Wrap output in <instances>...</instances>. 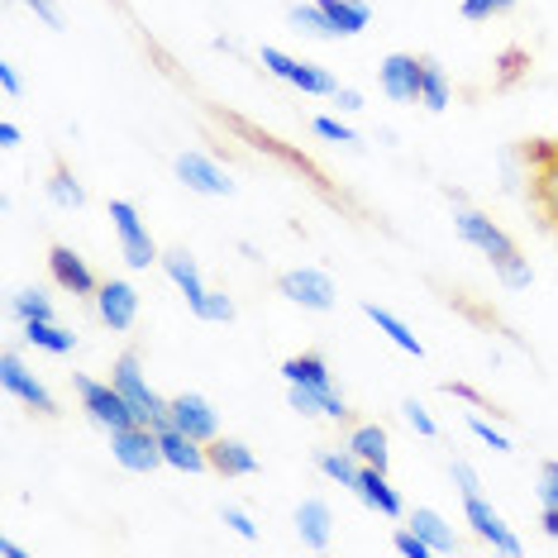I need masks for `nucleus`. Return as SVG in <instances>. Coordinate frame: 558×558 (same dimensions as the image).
Segmentation results:
<instances>
[{"instance_id":"obj_11","label":"nucleus","mask_w":558,"mask_h":558,"mask_svg":"<svg viewBox=\"0 0 558 558\" xmlns=\"http://www.w3.org/2000/svg\"><path fill=\"white\" fill-rule=\"evenodd\" d=\"M463 520L473 525V535H477V539H487L497 554H511V558H515V554H525L520 535H515L511 525H506V515H501L487 497H463Z\"/></svg>"},{"instance_id":"obj_50","label":"nucleus","mask_w":558,"mask_h":558,"mask_svg":"<svg viewBox=\"0 0 558 558\" xmlns=\"http://www.w3.org/2000/svg\"><path fill=\"white\" fill-rule=\"evenodd\" d=\"M239 253H244V258H253V263H263V253H258V244H248V239H244V244H239Z\"/></svg>"},{"instance_id":"obj_19","label":"nucleus","mask_w":558,"mask_h":558,"mask_svg":"<svg viewBox=\"0 0 558 558\" xmlns=\"http://www.w3.org/2000/svg\"><path fill=\"white\" fill-rule=\"evenodd\" d=\"M287 405L296 415H325V421H339V425L353 415L349 401L335 387H287Z\"/></svg>"},{"instance_id":"obj_4","label":"nucleus","mask_w":558,"mask_h":558,"mask_svg":"<svg viewBox=\"0 0 558 558\" xmlns=\"http://www.w3.org/2000/svg\"><path fill=\"white\" fill-rule=\"evenodd\" d=\"M110 230H116V244H120V258L130 263L134 272H148L154 263L162 258L154 234H148L144 215H138L134 201H110Z\"/></svg>"},{"instance_id":"obj_9","label":"nucleus","mask_w":558,"mask_h":558,"mask_svg":"<svg viewBox=\"0 0 558 558\" xmlns=\"http://www.w3.org/2000/svg\"><path fill=\"white\" fill-rule=\"evenodd\" d=\"M0 387H5V397H15V401H24L34 415H58V401H53V391H48L39 377L24 367V359L15 349H5L0 353Z\"/></svg>"},{"instance_id":"obj_35","label":"nucleus","mask_w":558,"mask_h":558,"mask_svg":"<svg viewBox=\"0 0 558 558\" xmlns=\"http://www.w3.org/2000/svg\"><path fill=\"white\" fill-rule=\"evenodd\" d=\"M192 315L206 320V325H230L239 315V306H234V296H225V291H206V296L192 306Z\"/></svg>"},{"instance_id":"obj_42","label":"nucleus","mask_w":558,"mask_h":558,"mask_svg":"<svg viewBox=\"0 0 558 558\" xmlns=\"http://www.w3.org/2000/svg\"><path fill=\"white\" fill-rule=\"evenodd\" d=\"M24 10H34V20L44 24V29H53V34H62L68 29V20H62V10H58V0H20Z\"/></svg>"},{"instance_id":"obj_44","label":"nucleus","mask_w":558,"mask_h":558,"mask_svg":"<svg viewBox=\"0 0 558 558\" xmlns=\"http://www.w3.org/2000/svg\"><path fill=\"white\" fill-rule=\"evenodd\" d=\"M329 100H335L339 116H359V110H363V92H359V86H344V82H339V92Z\"/></svg>"},{"instance_id":"obj_30","label":"nucleus","mask_w":558,"mask_h":558,"mask_svg":"<svg viewBox=\"0 0 558 558\" xmlns=\"http://www.w3.org/2000/svg\"><path fill=\"white\" fill-rule=\"evenodd\" d=\"M453 100V86H449V72H444V62L425 58V72H421V106L429 116H439V110H449Z\"/></svg>"},{"instance_id":"obj_48","label":"nucleus","mask_w":558,"mask_h":558,"mask_svg":"<svg viewBox=\"0 0 558 558\" xmlns=\"http://www.w3.org/2000/svg\"><path fill=\"white\" fill-rule=\"evenodd\" d=\"M539 525H544V535H549V539H558V511H544Z\"/></svg>"},{"instance_id":"obj_32","label":"nucleus","mask_w":558,"mask_h":558,"mask_svg":"<svg viewBox=\"0 0 558 558\" xmlns=\"http://www.w3.org/2000/svg\"><path fill=\"white\" fill-rule=\"evenodd\" d=\"M10 311H15L20 320H53V296H48L44 287H20L15 296H10Z\"/></svg>"},{"instance_id":"obj_45","label":"nucleus","mask_w":558,"mask_h":558,"mask_svg":"<svg viewBox=\"0 0 558 558\" xmlns=\"http://www.w3.org/2000/svg\"><path fill=\"white\" fill-rule=\"evenodd\" d=\"M0 92H5V100H15V96L24 92V82H20L15 62H0Z\"/></svg>"},{"instance_id":"obj_22","label":"nucleus","mask_w":558,"mask_h":558,"mask_svg":"<svg viewBox=\"0 0 558 558\" xmlns=\"http://www.w3.org/2000/svg\"><path fill=\"white\" fill-rule=\"evenodd\" d=\"M344 449L359 459L363 468H387L391 463V439H387V425H377V421H363V425H353L349 429V439H344Z\"/></svg>"},{"instance_id":"obj_25","label":"nucleus","mask_w":558,"mask_h":558,"mask_svg":"<svg viewBox=\"0 0 558 558\" xmlns=\"http://www.w3.org/2000/svg\"><path fill=\"white\" fill-rule=\"evenodd\" d=\"M320 10L329 15L339 39H359L367 24H373V5L367 0H320Z\"/></svg>"},{"instance_id":"obj_27","label":"nucleus","mask_w":558,"mask_h":558,"mask_svg":"<svg viewBox=\"0 0 558 558\" xmlns=\"http://www.w3.org/2000/svg\"><path fill=\"white\" fill-rule=\"evenodd\" d=\"M24 344L53 353V359H68V353H77V335L62 329L58 320H24Z\"/></svg>"},{"instance_id":"obj_3","label":"nucleus","mask_w":558,"mask_h":558,"mask_svg":"<svg viewBox=\"0 0 558 558\" xmlns=\"http://www.w3.org/2000/svg\"><path fill=\"white\" fill-rule=\"evenodd\" d=\"M258 62H263V72H272V77H277V82H287V86H296L301 96H320V100H329V96L339 92V77H335V72L320 68V62H311V58H291L287 48L263 44Z\"/></svg>"},{"instance_id":"obj_12","label":"nucleus","mask_w":558,"mask_h":558,"mask_svg":"<svg viewBox=\"0 0 558 558\" xmlns=\"http://www.w3.org/2000/svg\"><path fill=\"white\" fill-rule=\"evenodd\" d=\"M96 320L110 329V335H130L134 320H138V291L134 282H124V277H110V282H100L96 291Z\"/></svg>"},{"instance_id":"obj_46","label":"nucleus","mask_w":558,"mask_h":558,"mask_svg":"<svg viewBox=\"0 0 558 558\" xmlns=\"http://www.w3.org/2000/svg\"><path fill=\"white\" fill-rule=\"evenodd\" d=\"M20 124L15 120H0V148H20Z\"/></svg>"},{"instance_id":"obj_37","label":"nucleus","mask_w":558,"mask_h":558,"mask_svg":"<svg viewBox=\"0 0 558 558\" xmlns=\"http://www.w3.org/2000/svg\"><path fill=\"white\" fill-rule=\"evenodd\" d=\"M520 5V0H463V20L468 24H487V20H497V15H511V10Z\"/></svg>"},{"instance_id":"obj_20","label":"nucleus","mask_w":558,"mask_h":558,"mask_svg":"<svg viewBox=\"0 0 558 558\" xmlns=\"http://www.w3.org/2000/svg\"><path fill=\"white\" fill-rule=\"evenodd\" d=\"M206 453H210V473H220V477H253L258 473V453H253L244 439L220 435V439L206 444Z\"/></svg>"},{"instance_id":"obj_21","label":"nucleus","mask_w":558,"mask_h":558,"mask_svg":"<svg viewBox=\"0 0 558 558\" xmlns=\"http://www.w3.org/2000/svg\"><path fill=\"white\" fill-rule=\"evenodd\" d=\"M158 268L168 272V282L186 296V306H196V301L210 291V287H206V277H201V263H196L186 248H168V253L158 258Z\"/></svg>"},{"instance_id":"obj_43","label":"nucleus","mask_w":558,"mask_h":558,"mask_svg":"<svg viewBox=\"0 0 558 558\" xmlns=\"http://www.w3.org/2000/svg\"><path fill=\"white\" fill-rule=\"evenodd\" d=\"M391 549H397V554H405V558H435V549H429V544H425L421 535H415L411 525H401L397 535H391Z\"/></svg>"},{"instance_id":"obj_14","label":"nucleus","mask_w":558,"mask_h":558,"mask_svg":"<svg viewBox=\"0 0 558 558\" xmlns=\"http://www.w3.org/2000/svg\"><path fill=\"white\" fill-rule=\"evenodd\" d=\"M168 425L182 429V435H192L201 444L220 439V411L201 397V391H182V397L168 401Z\"/></svg>"},{"instance_id":"obj_24","label":"nucleus","mask_w":558,"mask_h":558,"mask_svg":"<svg viewBox=\"0 0 558 558\" xmlns=\"http://www.w3.org/2000/svg\"><path fill=\"white\" fill-rule=\"evenodd\" d=\"M363 315H367V320H373L377 329H383V335H387V339H391V344H397L401 353H411V359H425V344H421V339H415V329L405 325L397 311L377 306V301H363Z\"/></svg>"},{"instance_id":"obj_15","label":"nucleus","mask_w":558,"mask_h":558,"mask_svg":"<svg viewBox=\"0 0 558 558\" xmlns=\"http://www.w3.org/2000/svg\"><path fill=\"white\" fill-rule=\"evenodd\" d=\"M48 272H53V287L68 291V296H96V291H100L92 263H86L72 244H53V248H48Z\"/></svg>"},{"instance_id":"obj_5","label":"nucleus","mask_w":558,"mask_h":558,"mask_svg":"<svg viewBox=\"0 0 558 558\" xmlns=\"http://www.w3.org/2000/svg\"><path fill=\"white\" fill-rule=\"evenodd\" d=\"M277 296H287L291 306L315 311V315L339 306V287L325 268H287L282 277H277Z\"/></svg>"},{"instance_id":"obj_10","label":"nucleus","mask_w":558,"mask_h":558,"mask_svg":"<svg viewBox=\"0 0 558 558\" xmlns=\"http://www.w3.org/2000/svg\"><path fill=\"white\" fill-rule=\"evenodd\" d=\"M421 72H425V58L415 53H387L377 62V86L391 106H421Z\"/></svg>"},{"instance_id":"obj_29","label":"nucleus","mask_w":558,"mask_h":558,"mask_svg":"<svg viewBox=\"0 0 558 558\" xmlns=\"http://www.w3.org/2000/svg\"><path fill=\"white\" fill-rule=\"evenodd\" d=\"M315 473H320V477H329V482H335V487L353 492V482H359L363 463L353 459L349 449H315Z\"/></svg>"},{"instance_id":"obj_39","label":"nucleus","mask_w":558,"mask_h":558,"mask_svg":"<svg viewBox=\"0 0 558 558\" xmlns=\"http://www.w3.org/2000/svg\"><path fill=\"white\" fill-rule=\"evenodd\" d=\"M401 415H405V425H411V429H415V435H421V439H435V435H439V421H435V415L425 411V401L405 397V401H401Z\"/></svg>"},{"instance_id":"obj_34","label":"nucleus","mask_w":558,"mask_h":558,"mask_svg":"<svg viewBox=\"0 0 558 558\" xmlns=\"http://www.w3.org/2000/svg\"><path fill=\"white\" fill-rule=\"evenodd\" d=\"M468 435H473L477 444H487L492 453H515V444H511V435H501L497 425L487 421V415H482V405H473V411H468Z\"/></svg>"},{"instance_id":"obj_1","label":"nucleus","mask_w":558,"mask_h":558,"mask_svg":"<svg viewBox=\"0 0 558 558\" xmlns=\"http://www.w3.org/2000/svg\"><path fill=\"white\" fill-rule=\"evenodd\" d=\"M110 383H116L124 391V401L134 405L138 425H154V429L168 425V401L154 391V383H148V373H144V359H138L134 349L110 363Z\"/></svg>"},{"instance_id":"obj_6","label":"nucleus","mask_w":558,"mask_h":558,"mask_svg":"<svg viewBox=\"0 0 558 558\" xmlns=\"http://www.w3.org/2000/svg\"><path fill=\"white\" fill-rule=\"evenodd\" d=\"M453 234H459L468 248H477L487 263H501V258H511L515 253V239L506 234L492 215H482L473 206H453Z\"/></svg>"},{"instance_id":"obj_26","label":"nucleus","mask_w":558,"mask_h":558,"mask_svg":"<svg viewBox=\"0 0 558 558\" xmlns=\"http://www.w3.org/2000/svg\"><path fill=\"white\" fill-rule=\"evenodd\" d=\"M282 377H287V387H335L325 353H291L282 363Z\"/></svg>"},{"instance_id":"obj_31","label":"nucleus","mask_w":558,"mask_h":558,"mask_svg":"<svg viewBox=\"0 0 558 558\" xmlns=\"http://www.w3.org/2000/svg\"><path fill=\"white\" fill-rule=\"evenodd\" d=\"M44 192H48V201H53L58 210H82L86 206V186L68 168H53V177L44 182Z\"/></svg>"},{"instance_id":"obj_47","label":"nucleus","mask_w":558,"mask_h":558,"mask_svg":"<svg viewBox=\"0 0 558 558\" xmlns=\"http://www.w3.org/2000/svg\"><path fill=\"white\" fill-rule=\"evenodd\" d=\"M444 391H449V397H459V401H468V405H482V397L468 383H444Z\"/></svg>"},{"instance_id":"obj_16","label":"nucleus","mask_w":558,"mask_h":558,"mask_svg":"<svg viewBox=\"0 0 558 558\" xmlns=\"http://www.w3.org/2000/svg\"><path fill=\"white\" fill-rule=\"evenodd\" d=\"M353 497H359L367 511H377L383 520H401L405 515V501H401V492L391 487L387 468H363L359 482H353Z\"/></svg>"},{"instance_id":"obj_13","label":"nucleus","mask_w":558,"mask_h":558,"mask_svg":"<svg viewBox=\"0 0 558 558\" xmlns=\"http://www.w3.org/2000/svg\"><path fill=\"white\" fill-rule=\"evenodd\" d=\"M525 162H530V186H535V206L558 230V144H530Z\"/></svg>"},{"instance_id":"obj_36","label":"nucleus","mask_w":558,"mask_h":558,"mask_svg":"<svg viewBox=\"0 0 558 558\" xmlns=\"http://www.w3.org/2000/svg\"><path fill=\"white\" fill-rule=\"evenodd\" d=\"M311 130L320 134L325 144H339V148H363V144H359V134H353V130H349V124L339 120V116H315V120H311Z\"/></svg>"},{"instance_id":"obj_2","label":"nucleus","mask_w":558,"mask_h":558,"mask_svg":"<svg viewBox=\"0 0 558 558\" xmlns=\"http://www.w3.org/2000/svg\"><path fill=\"white\" fill-rule=\"evenodd\" d=\"M72 387H77V401H82V411H86V421L100 425L106 435H116V429L124 425H138V415H134V405L124 401V391L110 383H100V377H86V373H72Z\"/></svg>"},{"instance_id":"obj_28","label":"nucleus","mask_w":558,"mask_h":558,"mask_svg":"<svg viewBox=\"0 0 558 558\" xmlns=\"http://www.w3.org/2000/svg\"><path fill=\"white\" fill-rule=\"evenodd\" d=\"M287 24L296 34H306V39H320V44L339 39L335 24H329V15L320 10V0H296V5H287Z\"/></svg>"},{"instance_id":"obj_41","label":"nucleus","mask_w":558,"mask_h":558,"mask_svg":"<svg viewBox=\"0 0 558 558\" xmlns=\"http://www.w3.org/2000/svg\"><path fill=\"white\" fill-rule=\"evenodd\" d=\"M220 520H225V525H230L234 530V535L239 539H258V520H253L248 511H244V506H220Z\"/></svg>"},{"instance_id":"obj_33","label":"nucleus","mask_w":558,"mask_h":558,"mask_svg":"<svg viewBox=\"0 0 558 558\" xmlns=\"http://www.w3.org/2000/svg\"><path fill=\"white\" fill-rule=\"evenodd\" d=\"M492 272H497V282L506 291H530V282H535V268H530V258L525 253H511V258H501V263H492Z\"/></svg>"},{"instance_id":"obj_40","label":"nucleus","mask_w":558,"mask_h":558,"mask_svg":"<svg viewBox=\"0 0 558 558\" xmlns=\"http://www.w3.org/2000/svg\"><path fill=\"white\" fill-rule=\"evenodd\" d=\"M449 477H453V487H459V497H482V473L468 459H453Z\"/></svg>"},{"instance_id":"obj_38","label":"nucleus","mask_w":558,"mask_h":558,"mask_svg":"<svg viewBox=\"0 0 558 558\" xmlns=\"http://www.w3.org/2000/svg\"><path fill=\"white\" fill-rule=\"evenodd\" d=\"M535 497H539V511H558V459L539 463V473H535Z\"/></svg>"},{"instance_id":"obj_17","label":"nucleus","mask_w":558,"mask_h":558,"mask_svg":"<svg viewBox=\"0 0 558 558\" xmlns=\"http://www.w3.org/2000/svg\"><path fill=\"white\" fill-rule=\"evenodd\" d=\"M291 520H296V535L311 554H325L329 544H335V506H329L325 497H306Z\"/></svg>"},{"instance_id":"obj_18","label":"nucleus","mask_w":558,"mask_h":558,"mask_svg":"<svg viewBox=\"0 0 558 558\" xmlns=\"http://www.w3.org/2000/svg\"><path fill=\"white\" fill-rule=\"evenodd\" d=\"M158 444H162V463L177 468V473H206V468H210L206 444L192 439V435H182V429L162 425L158 429Z\"/></svg>"},{"instance_id":"obj_23","label":"nucleus","mask_w":558,"mask_h":558,"mask_svg":"<svg viewBox=\"0 0 558 558\" xmlns=\"http://www.w3.org/2000/svg\"><path fill=\"white\" fill-rule=\"evenodd\" d=\"M405 525H411L435 554H453V549H459V535H453V525L435 511V506H415V511L405 515Z\"/></svg>"},{"instance_id":"obj_8","label":"nucleus","mask_w":558,"mask_h":558,"mask_svg":"<svg viewBox=\"0 0 558 558\" xmlns=\"http://www.w3.org/2000/svg\"><path fill=\"white\" fill-rule=\"evenodd\" d=\"M110 459H116L124 473H158L162 463V444L154 425H124L110 435Z\"/></svg>"},{"instance_id":"obj_7","label":"nucleus","mask_w":558,"mask_h":558,"mask_svg":"<svg viewBox=\"0 0 558 558\" xmlns=\"http://www.w3.org/2000/svg\"><path fill=\"white\" fill-rule=\"evenodd\" d=\"M172 172H177V182L186 186V192H196V196H220V201H230L239 186H234V177L230 168H220L210 154H201V148H186V154H177L172 158Z\"/></svg>"},{"instance_id":"obj_49","label":"nucleus","mask_w":558,"mask_h":558,"mask_svg":"<svg viewBox=\"0 0 558 558\" xmlns=\"http://www.w3.org/2000/svg\"><path fill=\"white\" fill-rule=\"evenodd\" d=\"M0 554H5V558H24V549H20L15 539H0Z\"/></svg>"}]
</instances>
